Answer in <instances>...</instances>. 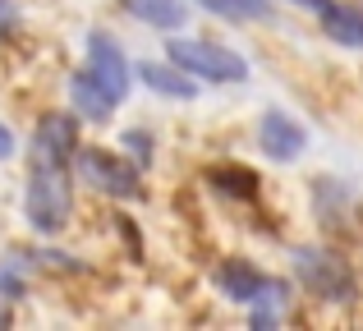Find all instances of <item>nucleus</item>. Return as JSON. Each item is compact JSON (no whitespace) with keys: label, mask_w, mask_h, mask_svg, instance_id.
I'll return each instance as SVG.
<instances>
[{"label":"nucleus","mask_w":363,"mask_h":331,"mask_svg":"<svg viewBox=\"0 0 363 331\" xmlns=\"http://www.w3.org/2000/svg\"><path fill=\"white\" fill-rule=\"evenodd\" d=\"M9 23H14V5H9V0H0V33H5Z\"/></svg>","instance_id":"6ab92c4d"},{"label":"nucleus","mask_w":363,"mask_h":331,"mask_svg":"<svg viewBox=\"0 0 363 331\" xmlns=\"http://www.w3.org/2000/svg\"><path fill=\"white\" fill-rule=\"evenodd\" d=\"M294 5H303V9H318V14H322V9H327L331 0H294Z\"/></svg>","instance_id":"aec40b11"},{"label":"nucleus","mask_w":363,"mask_h":331,"mask_svg":"<svg viewBox=\"0 0 363 331\" xmlns=\"http://www.w3.org/2000/svg\"><path fill=\"white\" fill-rule=\"evenodd\" d=\"M74 157H79V116L51 111V116L37 120V129H33V166L69 170Z\"/></svg>","instance_id":"423d86ee"},{"label":"nucleus","mask_w":363,"mask_h":331,"mask_svg":"<svg viewBox=\"0 0 363 331\" xmlns=\"http://www.w3.org/2000/svg\"><path fill=\"white\" fill-rule=\"evenodd\" d=\"M207 179L230 198H257V184H262L248 166H216V170H207Z\"/></svg>","instance_id":"2eb2a0df"},{"label":"nucleus","mask_w":363,"mask_h":331,"mask_svg":"<svg viewBox=\"0 0 363 331\" xmlns=\"http://www.w3.org/2000/svg\"><path fill=\"white\" fill-rule=\"evenodd\" d=\"M9 157H14V134L0 125V162H9Z\"/></svg>","instance_id":"a211bd4d"},{"label":"nucleus","mask_w":363,"mask_h":331,"mask_svg":"<svg viewBox=\"0 0 363 331\" xmlns=\"http://www.w3.org/2000/svg\"><path fill=\"white\" fill-rule=\"evenodd\" d=\"M88 69H92V79H97L116 101L129 97L133 64H129V55H124V46L116 42V37H106V33H88Z\"/></svg>","instance_id":"0eeeda50"},{"label":"nucleus","mask_w":363,"mask_h":331,"mask_svg":"<svg viewBox=\"0 0 363 331\" xmlns=\"http://www.w3.org/2000/svg\"><path fill=\"white\" fill-rule=\"evenodd\" d=\"M198 5L221 14V18H235V23H272L276 18L272 0H198Z\"/></svg>","instance_id":"4468645a"},{"label":"nucleus","mask_w":363,"mask_h":331,"mask_svg":"<svg viewBox=\"0 0 363 331\" xmlns=\"http://www.w3.org/2000/svg\"><path fill=\"white\" fill-rule=\"evenodd\" d=\"M5 322H9V313H5V308H0V327H5Z\"/></svg>","instance_id":"412c9836"},{"label":"nucleus","mask_w":363,"mask_h":331,"mask_svg":"<svg viewBox=\"0 0 363 331\" xmlns=\"http://www.w3.org/2000/svg\"><path fill=\"white\" fill-rule=\"evenodd\" d=\"M138 170L143 166L124 162L120 152H111V147H79V175L88 179L92 189L111 193V198H143Z\"/></svg>","instance_id":"39448f33"},{"label":"nucleus","mask_w":363,"mask_h":331,"mask_svg":"<svg viewBox=\"0 0 363 331\" xmlns=\"http://www.w3.org/2000/svg\"><path fill=\"white\" fill-rule=\"evenodd\" d=\"M120 147H129V162L133 166H152V134H147V129H124Z\"/></svg>","instance_id":"dca6fc26"},{"label":"nucleus","mask_w":363,"mask_h":331,"mask_svg":"<svg viewBox=\"0 0 363 331\" xmlns=\"http://www.w3.org/2000/svg\"><path fill=\"white\" fill-rule=\"evenodd\" d=\"M69 97H74V111H79L83 120H106L111 111L120 106V101L111 97V92L101 88L97 79H92V69H88V64L69 74Z\"/></svg>","instance_id":"9b49d317"},{"label":"nucleus","mask_w":363,"mask_h":331,"mask_svg":"<svg viewBox=\"0 0 363 331\" xmlns=\"http://www.w3.org/2000/svg\"><path fill=\"white\" fill-rule=\"evenodd\" d=\"M257 147H262L272 162H294V157L308 147V129H303L294 116L267 106L262 120H257Z\"/></svg>","instance_id":"6e6552de"},{"label":"nucleus","mask_w":363,"mask_h":331,"mask_svg":"<svg viewBox=\"0 0 363 331\" xmlns=\"http://www.w3.org/2000/svg\"><path fill=\"white\" fill-rule=\"evenodd\" d=\"M124 9L143 18L147 28H161V33L184 28V0H124Z\"/></svg>","instance_id":"ddd939ff"},{"label":"nucleus","mask_w":363,"mask_h":331,"mask_svg":"<svg viewBox=\"0 0 363 331\" xmlns=\"http://www.w3.org/2000/svg\"><path fill=\"white\" fill-rule=\"evenodd\" d=\"M294 276L322 304H354L359 281L336 249H294Z\"/></svg>","instance_id":"f257e3e1"},{"label":"nucleus","mask_w":363,"mask_h":331,"mask_svg":"<svg viewBox=\"0 0 363 331\" xmlns=\"http://www.w3.org/2000/svg\"><path fill=\"white\" fill-rule=\"evenodd\" d=\"M133 74H138V79L147 83L152 92H161V97H170V101H194V92H198V88H194V74H184L175 60H170V64H161V60H143Z\"/></svg>","instance_id":"9d476101"},{"label":"nucleus","mask_w":363,"mask_h":331,"mask_svg":"<svg viewBox=\"0 0 363 331\" xmlns=\"http://www.w3.org/2000/svg\"><path fill=\"white\" fill-rule=\"evenodd\" d=\"M0 295H23V281L14 276V267H9V262H0Z\"/></svg>","instance_id":"f3484780"},{"label":"nucleus","mask_w":363,"mask_h":331,"mask_svg":"<svg viewBox=\"0 0 363 331\" xmlns=\"http://www.w3.org/2000/svg\"><path fill=\"white\" fill-rule=\"evenodd\" d=\"M166 55L184 74L207 79V83H244L248 79V60L244 55L230 51V46H221V42H207V37H170Z\"/></svg>","instance_id":"f03ea898"},{"label":"nucleus","mask_w":363,"mask_h":331,"mask_svg":"<svg viewBox=\"0 0 363 331\" xmlns=\"http://www.w3.org/2000/svg\"><path fill=\"white\" fill-rule=\"evenodd\" d=\"M313 212H318L322 225H331V221L350 225L354 221V193H350L345 179H331V175L313 179Z\"/></svg>","instance_id":"1a4fd4ad"},{"label":"nucleus","mask_w":363,"mask_h":331,"mask_svg":"<svg viewBox=\"0 0 363 331\" xmlns=\"http://www.w3.org/2000/svg\"><path fill=\"white\" fill-rule=\"evenodd\" d=\"M322 33H327L336 46L363 51V9L359 5H336V0H331V5L322 9Z\"/></svg>","instance_id":"f8f14e48"},{"label":"nucleus","mask_w":363,"mask_h":331,"mask_svg":"<svg viewBox=\"0 0 363 331\" xmlns=\"http://www.w3.org/2000/svg\"><path fill=\"white\" fill-rule=\"evenodd\" d=\"M23 216L37 235H60L69 221V175L60 166H33L23 193Z\"/></svg>","instance_id":"7ed1b4c3"},{"label":"nucleus","mask_w":363,"mask_h":331,"mask_svg":"<svg viewBox=\"0 0 363 331\" xmlns=\"http://www.w3.org/2000/svg\"><path fill=\"white\" fill-rule=\"evenodd\" d=\"M212 281H216V290H221L225 299H235V304H253V308H276V304H285V295H290L285 281L257 271L253 262H244V258L221 262V267L212 271Z\"/></svg>","instance_id":"20e7f679"}]
</instances>
